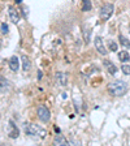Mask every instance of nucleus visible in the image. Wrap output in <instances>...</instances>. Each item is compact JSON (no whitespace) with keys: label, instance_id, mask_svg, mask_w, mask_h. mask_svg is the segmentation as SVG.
Masks as SVG:
<instances>
[{"label":"nucleus","instance_id":"1","mask_svg":"<svg viewBox=\"0 0 130 146\" xmlns=\"http://www.w3.org/2000/svg\"><path fill=\"white\" fill-rule=\"evenodd\" d=\"M108 91L113 97H122L127 93V84L122 80H116L108 85Z\"/></svg>","mask_w":130,"mask_h":146},{"label":"nucleus","instance_id":"2","mask_svg":"<svg viewBox=\"0 0 130 146\" xmlns=\"http://www.w3.org/2000/svg\"><path fill=\"white\" fill-rule=\"evenodd\" d=\"M24 131H25V133L29 134V136H31V137L44 138V137L47 136V131H46V129H43V128L39 127V125L33 124V123H27V124H25Z\"/></svg>","mask_w":130,"mask_h":146},{"label":"nucleus","instance_id":"3","mask_svg":"<svg viewBox=\"0 0 130 146\" xmlns=\"http://www.w3.org/2000/svg\"><path fill=\"white\" fill-rule=\"evenodd\" d=\"M113 11H115V5H113V4H111V3L104 4V5L100 8V12H99L100 20H103V21L109 20L111 16L113 15Z\"/></svg>","mask_w":130,"mask_h":146},{"label":"nucleus","instance_id":"4","mask_svg":"<svg viewBox=\"0 0 130 146\" xmlns=\"http://www.w3.org/2000/svg\"><path fill=\"white\" fill-rule=\"evenodd\" d=\"M36 115H38V117L44 123L49 121V119H51V112H49V110L44 106H39L36 108Z\"/></svg>","mask_w":130,"mask_h":146},{"label":"nucleus","instance_id":"5","mask_svg":"<svg viewBox=\"0 0 130 146\" xmlns=\"http://www.w3.org/2000/svg\"><path fill=\"white\" fill-rule=\"evenodd\" d=\"M94 43H95V48H96V51L99 52L100 55L106 56V55L108 54V51H107V48H106V46H104V43H103V39H102L99 35L95 36Z\"/></svg>","mask_w":130,"mask_h":146},{"label":"nucleus","instance_id":"6","mask_svg":"<svg viewBox=\"0 0 130 146\" xmlns=\"http://www.w3.org/2000/svg\"><path fill=\"white\" fill-rule=\"evenodd\" d=\"M8 15H9V18H11V21H12L13 24H18V22H20V20H21L18 11L15 8V7H12V5L8 7Z\"/></svg>","mask_w":130,"mask_h":146},{"label":"nucleus","instance_id":"7","mask_svg":"<svg viewBox=\"0 0 130 146\" xmlns=\"http://www.w3.org/2000/svg\"><path fill=\"white\" fill-rule=\"evenodd\" d=\"M55 78H56V82L61 86H67L68 85V74L65 72H57L55 74Z\"/></svg>","mask_w":130,"mask_h":146},{"label":"nucleus","instance_id":"8","mask_svg":"<svg viewBox=\"0 0 130 146\" xmlns=\"http://www.w3.org/2000/svg\"><path fill=\"white\" fill-rule=\"evenodd\" d=\"M11 89H12V86H11V82H9L8 80L5 78V77H1V76H0V93L5 94V93H8Z\"/></svg>","mask_w":130,"mask_h":146},{"label":"nucleus","instance_id":"9","mask_svg":"<svg viewBox=\"0 0 130 146\" xmlns=\"http://www.w3.org/2000/svg\"><path fill=\"white\" fill-rule=\"evenodd\" d=\"M8 136H9V138H17V137L20 136L18 128L16 127L12 121H9V125H8Z\"/></svg>","mask_w":130,"mask_h":146},{"label":"nucleus","instance_id":"10","mask_svg":"<svg viewBox=\"0 0 130 146\" xmlns=\"http://www.w3.org/2000/svg\"><path fill=\"white\" fill-rule=\"evenodd\" d=\"M8 64H9V68H11L12 72H17L18 68H20V60H18L17 56H12V58L9 59Z\"/></svg>","mask_w":130,"mask_h":146},{"label":"nucleus","instance_id":"11","mask_svg":"<svg viewBox=\"0 0 130 146\" xmlns=\"http://www.w3.org/2000/svg\"><path fill=\"white\" fill-rule=\"evenodd\" d=\"M103 64H104V67L107 68V70H108L109 74H112V76L113 74H116V72H117V67H116L112 61L111 60H104Z\"/></svg>","mask_w":130,"mask_h":146},{"label":"nucleus","instance_id":"12","mask_svg":"<svg viewBox=\"0 0 130 146\" xmlns=\"http://www.w3.org/2000/svg\"><path fill=\"white\" fill-rule=\"evenodd\" d=\"M68 140L65 138V137L63 136V134H57V136L53 138V145H59V146H65L68 145Z\"/></svg>","mask_w":130,"mask_h":146},{"label":"nucleus","instance_id":"13","mask_svg":"<svg viewBox=\"0 0 130 146\" xmlns=\"http://www.w3.org/2000/svg\"><path fill=\"white\" fill-rule=\"evenodd\" d=\"M21 63H22V69L25 70V72H27V70L31 68V61H30V59L27 58L26 55H22V58H21Z\"/></svg>","mask_w":130,"mask_h":146},{"label":"nucleus","instance_id":"14","mask_svg":"<svg viewBox=\"0 0 130 146\" xmlns=\"http://www.w3.org/2000/svg\"><path fill=\"white\" fill-rule=\"evenodd\" d=\"M83 39H85V43H90V39H91V27H87V26L83 27Z\"/></svg>","mask_w":130,"mask_h":146},{"label":"nucleus","instance_id":"15","mask_svg":"<svg viewBox=\"0 0 130 146\" xmlns=\"http://www.w3.org/2000/svg\"><path fill=\"white\" fill-rule=\"evenodd\" d=\"M118 40H120V43H121L122 46H124L125 48H130V40L127 39L125 35H122V34H120L118 35Z\"/></svg>","mask_w":130,"mask_h":146},{"label":"nucleus","instance_id":"16","mask_svg":"<svg viewBox=\"0 0 130 146\" xmlns=\"http://www.w3.org/2000/svg\"><path fill=\"white\" fill-rule=\"evenodd\" d=\"M91 7H92V4H91V0H82L81 9L83 11V12H88V11H91Z\"/></svg>","mask_w":130,"mask_h":146},{"label":"nucleus","instance_id":"17","mask_svg":"<svg viewBox=\"0 0 130 146\" xmlns=\"http://www.w3.org/2000/svg\"><path fill=\"white\" fill-rule=\"evenodd\" d=\"M118 60L120 61H129L130 60V55L127 51H120L118 52Z\"/></svg>","mask_w":130,"mask_h":146},{"label":"nucleus","instance_id":"18","mask_svg":"<svg viewBox=\"0 0 130 146\" xmlns=\"http://www.w3.org/2000/svg\"><path fill=\"white\" fill-rule=\"evenodd\" d=\"M108 48H109V51H117V43L116 42H113V40H109L108 42Z\"/></svg>","mask_w":130,"mask_h":146},{"label":"nucleus","instance_id":"19","mask_svg":"<svg viewBox=\"0 0 130 146\" xmlns=\"http://www.w3.org/2000/svg\"><path fill=\"white\" fill-rule=\"evenodd\" d=\"M121 70L124 72V74H130V65L129 64H122Z\"/></svg>","mask_w":130,"mask_h":146},{"label":"nucleus","instance_id":"20","mask_svg":"<svg viewBox=\"0 0 130 146\" xmlns=\"http://www.w3.org/2000/svg\"><path fill=\"white\" fill-rule=\"evenodd\" d=\"M8 33H9L8 25H7L5 22H3V24H1V34H8Z\"/></svg>","mask_w":130,"mask_h":146},{"label":"nucleus","instance_id":"21","mask_svg":"<svg viewBox=\"0 0 130 146\" xmlns=\"http://www.w3.org/2000/svg\"><path fill=\"white\" fill-rule=\"evenodd\" d=\"M16 1V4H20V3H22V0H15Z\"/></svg>","mask_w":130,"mask_h":146},{"label":"nucleus","instance_id":"22","mask_svg":"<svg viewBox=\"0 0 130 146\" xmlns=\"http://www.w3.org/2000/svg\"><path fill=\"white\" fill-rule=\"evenodd\" d=\"M129 29H130V26H129Z\"/></svg>","mask_w":130,"mask_h":146}]
</instances>
